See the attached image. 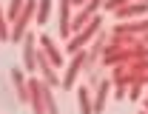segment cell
<instances>
[{
  "label": "cell",
  "instance_id": "cell-1",
  "mask_svg": "<svg viewBox=\"0 0 148 114\" xmlns=\"http://www.w3.org/2000/svg\"><path fill=\"white\" fill-rule=\"evenodd\" d=\"M34 9H37V0H26V6H23V12H20V17L14 20V32H12V40L14 43H23L26 40V26H29V20L32 17H37L34 14Z\"/></svg>",
  "mask_w": 148,
  "mask_h": 114
},
{
  "label": "cell",
  "instance_id": "cell-9",
  "mask_svg": "<svg viewBox=\"0 0 148 114\" xmlns=\"http://www.w3.org/2000/svg\"><path fill=\"white\" fill-rule=\"evenodd\" d=\"M77 97H80V114H94V106H91V100H88V89L86 86L77 91Z\"/></svg>",
  "mask_w": 148,
  "mask_h": 114
},
{
  "label": "cell",
  "instance_id": "cell-13",
  "mask_svg": "<svg viewBox=\"0 0 148 114\" xmlns=\"http://www.w3.org/2000/svg\"><path fill=\"white\" fill-rule=\"evenodd\" d=\"M12 80H14V86H17L20 97L26 100V91H23V71H20V69H12Z\"/></svg>",
  "mask_w": 148,
  "mask_h": 114
},
{
  "label": "cell",
  "instance_id": "cell-15",
  "mask_svg": "<svg viewBox=\"0 0 148 114\" xmlns=\"http://www.w3.org/2000/svg\"><path fill=\"white\" fill-rule=\"evenodd\" d=\"M125 3H128V0H108V3H106V9H108V12H114V9H123Z\"/></svg>",
  "mask_w": 148,
  "mask_h": 114
},
{
  "label": "cell",
  "instance_id": "cell-2",
  "mask_svg": "<svg viewBox=\"0 0 148 114\" xmlns=\"http://www.w3.org/2000/svg\"><path fill=\"white\" fill-rule=\"evenodd\" d=\"M97 29H100V17L88 20V26H86V29H83V32H80V34L69 43V54H71V52L77 54V52H80V46H83V43H88V40L94 37V32H97Z\"/></svg>",
  "mask_w": 148,
  "mask_h": 114
},
{
  "label": "cell",
  "instance_id": "cell-14",
  "mask_svg": "<svg viewBox=\"0 0 148 114\" xmlns=\"http://www.w3.org/2000/svg\"><path fill=\"white\" fill-rule=\"evenodd\" d=\"M20 12H23V0H12V3H9V17L17 20V17H20Z\"/></svg>",
  "mask_w": 148,
  "mask_h": 114
},
{
  "label": "cell",
  "instance_id": "cell-6",
  "mask_svg": "<svg viewBox=\"0 0 148 114\" xmlns=\"http://www.w3.org/2000/svg\"><path fill=\"white\" fill-rule=\"evenodd\" d=\"M46 57H49L46 52H37V66H40V71H43V77H46V83H49V86H57L60 80H57V74L51 71V66H49Z\"/></svg>",
  "mask_w": 148,
  "mask_h": 114
},
{
  "label": "cell",
  "instance_id": "cell-3",
  "mask_svg": "<svg viewBox=\"0 0 148 114\" xmlns=\"http://www.w3.org/2000/svg\"><path fill=\"white\" fill-rule=\"evenodd\" d=\"M71 3L74 0H60V37L71 34Z\"/></svg>",
  "mask_w": 148,
  "mask_h": 114
},
{
  "label": "cell",
  "instance_id": "cell-16",
  "mask_svg": "<svg viewBox=\"0 0 148 114\" xmlns=\"http://www.w3.org/2000/svg\"><path fill=\"white\" fill-rule=\"evenodd\" d=\"M74 3H77V6H80V3H83V0H74Z\"/></svg>",
  "mask_w": 148,
  "mask_h": 114
},
{
  "label": "cell",
  "instance_id": "cell-12",
  "mask_svg": "<svg viewBox=\"0 0 148 114\" xmlns=\"http://www.w3.org/2000/svg\"><path fill=\"white\" fill-rule=\"evenodd\" d=\"M106 94H108V83L100 86V91H97V103H94V111H103V109H106Z\"/></svg>",
  "mask_w": 148,
  "mask_h": 114
},
{
  "label": "cell",
  "instance_id": "cell-5",
  "mask_svg": "<svg viewBox=\"0 0 148 114\" xmlns=\"http://www.w3.org/2000/svg\"><path fill=\"white\" fill-rule=\"evenodd\" d=\"M86 57H88V54H80V52L74 54L71 66H69V71H66V77H63V86H66V89H71V86H74V80H77V71L83 69V63H86Z\"/></svg>",
  "mask_w": 148,
  "mask_h": 114
},
{
  "label": "cell",
  "instance_id": "cell-11",
  "mask_svg": "<svg viewBox=\"0 0 148 114\" xmlns=\"http://www.w3.org/2000/svg\"><path fill=\"white\" fill-rule=\"evenodd\" d=\"M49 12H51V0H40V12H37V17H34L40 26L49 20Z\"/></svg>",
  "mask_w": 148,
  "mask_h": 114
},
{
  "label": "cell",
  "instance_id": "cell-7",
  "mask_svg": "<svg viewBox=\"0 0 148 114\" xmlns=\"http://www.w3.org/2000/svg\"><path fill=\"white\" fill-rule=\"evenodd\" d=\"M40 46H43V52H46V54L51 57V63H54V66H60V63H63V57H60V52H57L54 40L49 37V34H43V37H40Z\"/></svg>",
  "mask_w": 148,
  "mask_h": 114
},
{
  "label": "cell",
  "instance_id": "cell-4",
  "mask_svg": "<svg viewBox=\"0 0 148 114\" xmlns=\"http://www.w3.org/2000/svg\"><path fill=\"white\" fill-rule=\"evenodd\" d=\"M23 60H26V69H29V71H34V66H37V52H34V34H32V32H29L26 40H23Z\"/></svg>",
  "mask_w": 148,
  "mask_h": 114
},
{
  "label": "cell",
  "instance_id": "cell-10",
  "mask_svg": "<svg viewBox=\"0 0 148 114\" xmlns=\"http://www.w3.org/2000/svg\"><path fill=\"white\" fill-rule=\"evenodd\" d=\"M49 89H51V86H43V103H46V111H49V114H60V111H57V100L51 97Z\"/></svg>",
  "mask_w": 148,
  "mask_h": 114
},
{
  "label": "cell",
  "instance_id": "cell-8",
  "mask_svg": "<svg viewBox=\"0 0 148 114\" xmlns=\"http://www.w3.org/2000/svg\"><path fill=\"white\" fill-rule=\"evenodd\" d=\"M148 12V3H134V6H123L120 12H114L117 17H140Z\"/></svg>",
  "mask_w": 148,
  "mask_h": 114
}]
</instances>
